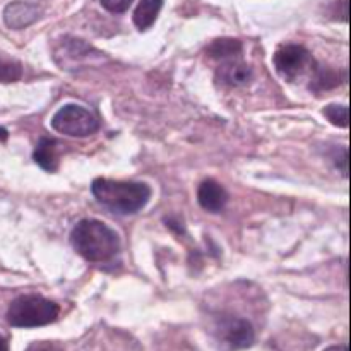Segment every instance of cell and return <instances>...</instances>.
<instances>
[{
	"mask_svg": "<svg viewBox=\"0 0 351 351\" xmlns=\"http://www.w3.org/2000/svg\"><path fill=\"white\" fill-rule=\"evenodd\" d=\"M71 243L75 252L89 263H106L119 256V233L98 219H81L72 228Z\"/></svg>",
	"mask_w": 351,
	"mask_h": 351,
	"instance_id": "1",
	"label": "cell"
},
{
	"mask_svg": "<svg viewBox=\"0 0 351 351\" xmlns=\"http://www.w3.org/2000/svg\"><path fill=\"white\" fill-rule=\"evenodd\" d=\"M91 192L96 201L117 215H134L146 208L151 187L144 182H122L112 178H95Z\"/></svg>",
	"mask_w": 351,
	"mask_h": 351,
	"instance_id": "2",
	"label": "cell"
},
{
	"mask_svg": "<svg viewBox=\"0 0 351 351\" xmlns=\"http://www.w3.org/2000/svg\"><path fill=\"white\" fill-rule=\"evenodd\" d=\"M60 314V307L53 300L41 295H21L7 311V321L10 326L21 329H33L55 322Z\"/></svg>",
	"mask_w": 351,
	"mask_h": 351,
	"instance_id": "3",
	"label": "cell"
},
{
	"mask_svg": "<svg viewBox=\"0 0 351 351\" xmlns=\"http://www.w3.org/2000/svg\"><path fill=\"white\" fill-rule=\"evenodd\" d=\"M51 129L62 136L82 139L98 132L99 122L84 106L64 105L51 117Z\"/></svg>",
	"mask_w": 351,
	"mask_h": 351,
	"instance_id": "4",
	"label": "cell"
},
{
	"mask_svg": "<svg viewBox=\"0 0 351 351\" xmlns=\"http://www.w3.org/2000/svg\"><path fill=\"white\" fill-rule=\"evenodd\" d=\"M215 339L221 350L240 351L256 343V331L247 319L219 315L215 322Z\"/></svg>",
	"mask_w": 351,
	"mask_h": 351,
	"instance_id": "5",
	"label": "cell"
},
{
	"mask_svg": "<svg viewBox=\"0 0 351 351\" xmlns=\"http://www.w3.org/2000/svg\"><path fill=\"white\" fill-rule=\"evenodd\" d=\"M273 64L278 75L288 82H297L302 75L315 67L311 51L302 45L295 43H288L278 48L273 57Z\"/></svg>",
	"mask_w": 351,
	"mask_h": 351,
	"instance_id": "6",
	"label": "cell"
},
{
	"mask_svg": "<svg viewBox=\"0 0 351 351\" xmlns=\"http://www.w3.org/2000/svg\"><path fill=\"white\" fill-rule=\"evenodd\" d=\"M41 17L40 7L27 2H12L3 10V23L10 29H24Z\"/></svg>",
	"mask_w": 351,
	"mask_h": 351,
	"instance_id": "7",
	"label": "cell"
},
{
	"mask_svg": "<svg viewBox=\"0 0 351 351\" xmlns=\"http://www.w3.org/2000/svg\"><path fill=\"white\" fill-rule=\"evenodd\" d=\"M226 201H228V194L225 189L218 184V182L208 180L202 182L197 189V202L202 209L209 213H219L225 208Z\"/></svg>",
	"mask_w": 351,
	"mask_h": 351,
	"instance_id": "8",
	"label": "cell"
},
{
	"mask_svg": "<svg viewBox=\"0 0 351 351\" xmlns=\"http://www.w3.org/2000/svg\"><path fill=\"white\" fill-rule=\"evenodd\" d=\"M34 163L45 171H57L58 168V143L51 137H41L33 151Z\"/></svg>",
	"mask_w": 351,
	"mask_h": 351,
	"instance_id": "9",
	"label": "cell"
},
{
	"mask_svg": "<svg viewBox=\"0 0 351 351\" xmlns=\"http://www.w3.org/2000/svg\"><path fill=\"white\" fill-rule=\"evenodd\" d=\"M161 9H163V0H141L132 14L134 26L139 31H147L156 23Z\"/></svg>",
	"mask_w": 351,
	"mask_h": 351,
	"instance_id": "10",
	"label": "cell"
},
{
	"mask_svg": "<svg viewBox=\"0 0 351 351\" xmlns=\"http://www.w3.org/2000/svg\"><path fill=\"white\" fill-rule=\"evenodd\" d=\"M218 79L219 81L226 82L230 86H242L252 79V69L247 64L239 60H228L219 67L218 71Z\"/></svg>",
	"mask_w": 351,
	"mask_h": 351,
	"instance_id": "11",
	"label": "cell"
},
{
	"mask_svg": "<svg viewBox=\"0 0 351 351\" xmlns=\"http://www.w3.org/2000/svg\"><path fill=\"white\" fill-rule=\"evenodd\" d=\"M242 50V41L235 40V38H218V40L209 43V47L206 48V53L211 58H215V60L228 62L239 57Z\"/></svg>",
	"mask_w": 351,
	"mask_h": 351,
	"instance_id": "12",
	"label": "cell"
},
{
	"mask_svg": "<svg viewBox=\"0 0 351 351\" xmlns=\"http://www.w3.org/2000/svg\"><path fill=\"white\" fill-rule=\"evenodd\" d=\"M312 72H314V75H312L311 88L314 89L315 93L328 91V89L336 88V86H339L346 79V72L332 71V69L328 67H317V65H315V67L312 69Z\"/></svg>",
	"mask_w": 351,
	"mask_h": 351,
	"instance_id": "13",
	"label": "cell"
},
{
	"mask_svg": "<svg viewBox=\"0 0 351 351\" xmlns=\"http://www.w3.org/2000/svg\"><path fill=\"white\" fill-rule=\"evenodd\" d=\"M23 77V64L0 53V82H16Z\"/></svg>",
	"mask_w": 351,
	"mask_h": 351,
	"instance_id": "14",
	"label": "cell"
},
{
	"mask_svg": "<svg viewBox=\"0 0 351 351\" xmlns=\"http://www.w3.org/2000/svg\"><path fill=\"white\" fill-rule=\"evenodd\" d=\"M326 119L336 127L346 129L348 127V106L346 105H328L322 110Z\"/></svg>",
	"mask_w": 351,
	"mask_h": 351,
	"instance_id": "15",
	"label": "cell"
},
{
	"mask_svg": "<svg viewBox=\"0 0 351 351\" xmlns=\"http://www.w3.org/2000/svg\"><path fill=\"white\" fill-rule=\"evenodd\" d=\"M134 0H101V7L112 14H123L129 10Z\"/></svg>",
	"mask_w": 351,
	"mask_h": 351,
	"instance_id": "16",
	"label": "cell"
},
{
	"mask_svg": "<svg viewBox=\"0 0 351 351\" xmlns=\"http://www.w3.org/2000/svg\"><path fill=\"white\" fill-rule=\"evenodd\" d=\"M26 351H65L64 346L57 341H34L27 346Z\"/></svg>",
	"mask_w": 351,
	"mask_h": 351,
	"instance_id": "17",
	"label": "cell"
},
{
	"mask_svg": "<svg viewBox=\"0 0 351 351\" xmlns=\"http://www.w3.org/2000/svg\"><path fill=\"white\" fill-rule=\"evenodd\" d=\"M324 351H350V350L346 345H335V346H329V348H326Z\"/></svg>",
	"mask_w": 351,
	"mask_h": 351,
	"instance_id": "18",
	"label": "cell"
},
{
	"mask_svg": "<svg viewBox=\"0 0 351 351\" xmlns=\"http://www.w3.org/2000/svg\"><path fill=\"white\" fill-rule=\"evenodd\" d=\"M0 351H9V345H7V341L3 336H0Z\"/></svg>",
	"mask_w": 351,
	"mask_h": 351,
	"instance_id": "19",
	"label": "cell"
},
{
	"mask_svg": "<svg viewBox=\"0 0 351 351\" xmlns=\"http://www.w3.org/2000/svg\"><path fill=\"white\" fill-rule=\"evenodd\" d=\"M7 137H9V132H7L5 129H3V127H0V141H7Z\"/></svg>",
	"mask_w": 351,
	"mask_h": 351,
	"instance_id": "20",
	"label": "cell"
}]
</instances>
